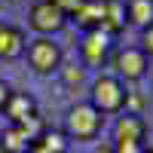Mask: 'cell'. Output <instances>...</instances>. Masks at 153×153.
<instances>
[{"label": "cell", "mask_w": 153, "mask_h": 153, "mask_svg": "<svg viewBox=\"0 0 153 153\" xmlns=\"http://www.w3.org/2000/svg\"><path fill=\"white\" fill-rule=\"evenodd\" d=\"M3 113L9 117V126H22L25 120L37 117V101L28 92H9V101H6Z\"/></svg>", "instance_id": "52a82bcc"}, {"label": "cell", "mask_w": 153, "mask_h": 153, "mask_svg": "<svg viewBox=\"0 0 153 153\" xmlns=\"http://www.w3.org/2000/svg\"><path fill=\"white\" fill-rule=\"evenodd\" d=\"M126 16L141 31L150 28L153 25V0H129V3H126Z\"/></svg>", "instance_id": "4fadbf2b"}, {"label": "cell", "mask_w": 153, "mask_h": 153, "mask_svg": "<svg viewBox=\"0 0 153 153\" xmlns=\"http://www.w3.org/2000/svg\"><path fill=\"white\" fill-rule=\"evenodd\" d=\"M126 22H129L126 0H104V25H101V31L113 37V34H120L126 28Z\"/></svg>", "instance_id": "30bf717a"}, {"label": "cell", "mask_w": 153, "mask_h": 153, "mask_svg": "<svg viewBox=\"0 0 153 153\" xmlns=\"http://www.w3.org/2000/svg\"><path fill=\"white\" fill-rule=\"evenodd\" d=\"M141 153H153V147H144V150H141Z\"/></svg>", "instance_id": "7402d4cb"}, {"label": "cell", "mask_w": 153, "mask_h": 153, "mask_svg": "<svg viewBox=\"0 0 153 153\" xmlns=\"http://www.w3.org/2000/svg\"><path fill=\"white\" fill-rule=\"evenodd\" d=\"M9 92H12V89L3 83V80H0V113H3V107H6V101H9Z\"/></svg>", "instance_id": "ffe728a7"}, {"label": "cell", "mask_w": 153, "mask_h": 153, "mask_svg": "<svg viewBox=\"0 0 153 153\" xmlns=\"http://www.w3.org/2000/svg\"><path fill=\"white\" fill-rule=\"evenodd\" d=\"M141 49L147 52V58L153 55V25H150V28H144V31H141Z\"/></svg>", "instance_id": "d6986e66"}, {"label": "cell", "mask_w": 153, "mask_h": 153, "mask_svg": "<svg viewBox=\"0 0 153 153\" xmlns=\"http://www.w3.org/2000/svg\"><path fill=\"white\" fill-rule=\"evenodd\" d=\"M147 144L141 141H126V138H113V153H141Z\"/></svg>", "instance_id": "9a60e30c"}, {"label": "cell", "mask_w": 153, "mask_h": 153, "mask_svg": "<svg viewBox=\"0 0 153 153\" xmlns=\"http://www.w3.org/2000/svg\"><path fill=\"white\" fill-rule=\"evenodd\" d=\"M74 19L86 34L101 31V25H104V0H83V6L74 12Z\"/></svg>", "instance_id": "ba28073f"}, {"label": "cell", "mask_w": 153, "mask_h": 153, "mask_svg": "<svg viewBox=\"0 0 153 153\" xmlns=\"http://www.w3.org/2000/svg\"><path fill=\"white\" fill-rule=\"evenodd\" d=\"M113 138H126V141H147V123L144 117H135V113H123L117 120V129H113Z\"/></svg>", "instance_id": "9c48e42d"}, {"label": "cell", "mask_w": 153, "mask_h": 153, "mask_svg": "<svg viewBox=\"0 0 153 153\" xmlns=\"http://www.w3.org/2000/svg\"><path fill=\"white\" fill-rule=\"evenodd\" d=\"M92 153H113V144H101V147H95Z\"/></svg>", "instance_id": "44dd1931"}, {"label": "cell", "mask_w": 153, "mask_h": 153, "mask_svg": "<svg viewBox=\"0 0 153 153\" xmlns=\"http://www.w3.org/2000/svg\"><path fill=\"white\" fill-rule=\"evenodd\" d=\"M126 92L129 89L123 86V80L117 74H101L98 80L92 83V92H89V104L95 110H101L107 117V113H120L126 107Z\"/></svg>", "instance_id": "7a4b0ae2"}, {"label": "cell", "mask_w": 153, "mask_h": 153, "mask_svg": "<svg viewBox=\"0 0 153 153\" xmlns=\"http://www.w3.org/2000/svg\"><path fill=\"white\" fill-rule=\"evenodd\" d=\"M52 3H55L61 12H65V16H74V12L83 6V0H52Z\"/></svg>", "instance_id": "ac0fdd59"}, {"label": "cell", "mask_w": 153, "mask_h": 153, "mask_svg": "<svg viewBox=\"0 0 153 153\" xmlns=\"http://www.w3.org/2000/svg\"><path fill=\"white\" fill-rule=\"evenodd\" d=\"M34 144L40 147L43 153H65V150H68V135H65V132H55V129H52V132L46 129Z\"/></svg>", "instance_id": "5bb4252c"}, {"label": "cell", "mask_w": 153, "mask_h": 153, "mask_svg": "<svg viewBox=\"0 0 153 153\" xmlns=\"http://www.w3.org/2000/svg\"><path fill=\"white\" fill-rule=\"evenodd\" d=\"M126 113H135V117H141V110H144V95H138V92H126Z\"/></svg>", "instance_id": "e0dca14e"}, {"label": "cell", "mask_w": 153, "mask_h": 153, "mask_svg": "<svg viewBox=\"0 0 153 153\" xmlns=\"http://www.w3.org/2000/svg\"><path fill=\"white\" fill-rule=\"evenodd\" d=\"M28 61H31V68L37 74H52V71L61 68V49L49 37H37L28 46Z\"/></svg>", "instance_id": "277c9868"}, {"label": "cell", "mask_w": 153, "mask_h": 153, "mask_svg": "<svg viewBox=\"0 0 153 153\" xmlns=\"http://www.w3.org/2000/svg\"><path fill=\"white\" fill-rule=\"evenodd\" d=\"M107 55H110V34H104V31H89L86 40H83V58H86V65L101 68L107 61Z\"/></svg>", "instance_id": "8992f818"}, {"label": "cell", "mask_w": 153, "mask_h": 153, "mask_svg": "<svg viewBox=\"0 0 153 153\" xmlns=\"http://www.w3.org/2000/svg\"><path fill=\"white\" fill-rule=\"evenodd\" d=\"M25 52V34L12 25H0V58H16Z\"/></svg>", "instance_id": "7c38bea8"}, {"label": "cell", "mask_w": 153, "mask_h": 153, "mask_svg": "<svg viewBox=\"0 0 153 153\" xmlns=\"http://www.w3.org/2000/svg\"><path fill=\"white\" fill-rule=\"evenodd\" d=\"M147 65H150V58L141 46H123L117 55H113V68H117V76L120 80H141V76L147 74Z\"/></svg>", "instance_id": "3957f363"}, {"label": "cell", "mask_w": 153, "mask_h": 153, "mask_svg": "<svg viewBox=\"0 0 153 153\" xmlns=\"http://www.w3.org/2000/svg\"><path fill=\"white\" fill-rule=\"evenodd\" d=\"M58 71H61V76H65L68 86H80V83L86 80V71L76 68V65H71V68H58Z\"/></svg>", "instance_id": "2e32d148"}, {"label": "cell", "mask_w": 153, "mask_h": 153, "mask_svg": "<svg viewBox=\"0 0 153 153\" xmlns=\"http://www.w3.org/2000/svg\"><path fill=\"white\" fill-rule=\"evenodd\" d=\"M31 144L34 141L25 135V129H19V126H6V129L0 132V153H28Z\"/></svg>", "instance_id": "8fae6325"}, {"label": "cell", "mask_w": 153, "mask_h": 153, "mask_svg": "<svg viewBox=\"0 0 153 153\" xmlns=\"http://www.w3.org/2000/svg\"><path fill=\"white\" fill-rule=\"evenodd\" d=\"M28 19H31V28H34V31H40L43 37L61 31V28H65V22H68V16L52 3V0H40V3H34Z\"/></svg>", "instance_id": "5b68a950"}, {"label": "cell", "mask_w": 153, "mask_h": 153, "mask_svg": "<svg viewBox=\"0 0 153 153\" xmlns=\"http://www.w3.org/2000/svg\"><path fill=\"white\" fill-rule=\"evenodd\" d=\"M104 129V113L95 110L89 101L83 104H74L65 117V135L71 141H95Z\"/></svg>", "instance_id": "6da1fadb"}]
</instances>
